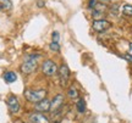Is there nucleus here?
<instances>
[{"instance_id": "nucleus-14", "label": "nucleus", "mask_w": 132, "mask_h": 123, "mask_svg": "<svg viewBox=\"0 0 132 123\" xmlns=\"http://www.w3.org/2000/svg\"><path fill=\"white\" fill-rule=\"evenodd\" d=\"M12 7L11 0H0V9L1 10H10Z\"/></svg>"}, {"instance_id": "nucleus-9", "label": "nucleus", "mask_w": 132, "mask_h": 123, "mask_svg": "<svg viewBox=\"0 0 132 123\" xmlns=\"http://www.w3.org/2000/svg\"><path fill=\"white\" fill-rule=\"evenodd\" d=\"M92 10H93V17L97 20H102L104 14L106 12V5L103 3H97Z\"/></svg>"}, {"instance_id": "nucleus-13", "label": "nucleus", "mask_w": 132, "mask_h": 123, "mask_svg": "<svg viewBox=\"0 0 132 123\" xmlns=\"http://www.w3.org/2000/svg\"><path fill=\"white\" fill-rule=\"evenodd\" d=\"M76 109L80 113H83L86 111V101L83 99H78L77 102H76Z\"/></svg>"}, {"instance_id": "nucleus-18", "label": "nucleus", "mask_w": 132, "mask_h": 123, "mask_svg": "<svg viewBox=\"0 0 132 123\" xmlns=\"http://www.w3.org/2000/svg\"><path fill=\"white\" fill-rule=\"evenodd\" d=\"M95 4H97V0H90L89 4H88V7H89V9H93L95 6Z\"/></svg>"}, {"instance_id": "nucleus-21", "label": "nucleus", "mask_w": 132, "mask_h": 123, "mask_svg": "<svg viewBox=\"0 0 132 123\" xmlns=\"http://www.w3.org/2000/svg\"><path fill=\"white\" fill-rule=\"evenodd\" d=\"M109 1H110V0H99V3H103V4H106Z\"/></svg>"}, {"instance_id": "nucleus-3", "label": "nucleus", "mask_w": 132, "mask_h": 123, "mask_svg": "<svg viewBox=\"0 0 132 123\" xmlns=\"http://www.w3.org/2000/svg\"><path fill=\"white\" fill-rule=\"evenodd\" d=\"M59 67L56 66V63L53 61V60H45L42 63V72L44 76H55V73L57 72Z\"/></svg>"}, {"instance_id": "nucleus-20", "label": "nucleus", "mask_w": 132, "mask_h": 123, "mask_svg": "<svg viewBox=\"0 0 132 123\" xmlns=\"http://www.w3.org/2000/svg\"><path fill=\"white\" fill-rule=\"evenodd\" d=\"M128 54H130V55H132V43H130V44H128Z\"/></svg>"}, {"instance_id": "nucleus-5", "label": "nucleus", "mask_w": 132, "mask_h": 123, "mask_svg": "<svg viewBox=\"0 0 132 123\" xmlns=\"http://www.w3.org/2000/svg\"><path fill=\"white\" fill-rule=\"evenodd\" d=\"M92 28L97 33H103L109 28H111V23L106 20H94L92 23Z\"/></svg>"}, {"instance_id": "nucleus-10", "label": "nucleus", "mask_w": 132, "mask_h": 123, "mask_svg": "<svg viewBox=\"0 0 132 123\" xmlns=\"http://www.w3.org/2000/svg\"><path fill=\"white\" fill-rule=\"evenodd\" d=\"M64 105V95L62 94H57L55 95V98L52 100V111L55 112V111H60Z\"/></svg>"}, {"instance_id": "nucleus-4", "label": "nucleus", "mask_w": 132, "mask_h": 123, "mask_svg": "<svg viewBox=\"0 0 132 123\" xmlns=\"http://www.w3.org/2000/svg\"><path fill=\"white\" fill-rule=\"evenodd\" d=\"M57 73H59V79H60V84H61L62 88H66V85H67V82L70 79V68L67 67V65L65 63H62L61 66L59 67V70H57Z\"/></svg>"}, {"instance_id": "nucleus-11", "label": "nucleus", "mask_w": 132, "mask_h": 123, "mask_svg": "<svg viewBox=\"0 0 132 123\" xmlns=\"http://www.w3.org/2000/svg\"><path fill=\"white\" fill-rule=\"evenodd\" d=\"M3 77H4V81L6 83H14V82L17 81V74L12 71H9V72H6V73H4Z\"/></svg>"}, {"instance_id": "nucleus-17", "label": "nucleus", "mask_w": 132, "mask_h": 123, "mask_svg": "<svg viewBox=\"0 0 132 123\" xmlns=\"http://www.w3.org/2000/svg\"><path fill=\"white\" fill-rule=\"evenodd\" d=\"M59 40H60V34H59V32H53V42L59 43Z\"/></svg>"}, {"instance_id": "nucleus-6", "label": "nucleus", "mask_w": 132, "mask_h": 123, "mask_svg": "<svg viewBox=\"0 0 132 123\" xmlns=\"http://www.w3.org/2000/svg\"><path fill=\"white\" fill-rule=\"evenodd\" d=\"M34 111H36V112H40V113L52 111V101L49 99H47V98L43 99L42 101L34 104Z\"/></svg>"}, {"instance_id": "nucleus-16", "label": "nucleus", "mask_w": 132, "mask_h": 123, "mask_svg": "<svg viewBox=\"0 0 132 123\" xmlns=\"http://www.w3.org/2000/svg\"><path fill=\"white\" fill-rule=\"evenodd\" d=\"M49 48H50V50H52V51H55V52L60 51V45H59V43H54V42H53L52 44L49 45Z\"/></svg>"}, {"instance_id": "nucleus-7", "label": "nucleus", "mask_w": 132, "mask_h": 123, "mask_svg": "<svg viewBox=\"0 0 132 123\" xmlns=\"http://www.w3.org/2000/svg\"><path fill=\"white\" fill-rule=\"evenodd\" d=\"M7 107H9L11 113H17L20 111L21 106H20V102H19V100H17L16 96L10 95L9 98H7Z\"/></svg>"}, {"instance_id": "nucleus-15", "label": "nucleus", "mask_w": 132, "mask_h": 123, "mask_svg": "<svg viewBox=\"0 0 132 123\" xmlns=\"http://www.w3.org/2000/svg\"><path fill=\"white\" fill-rule=\"evenodd\" d=\"M122 12L126 16H132V5H123L122 6Z\"/></svg>"}, {"instance_id": "nucleus-12", "label": "nucleus", "mask_w": 132, "mask_h": 123, "mask_svg": "<svg viewBox=\"0 0 132 123\" xmlns=\"http://www.w3.org/2000/svg\"><path fill=\"white\" fill-rule=\"evenodd\" d=\"M67 96L71 98V99H78V96H80V93H78V90L76 89V87H70L69 90H67Z\"/></svg>"}, {"instance_id": "nucleus-2", "label": "nucleus", "mask_w": 132, "mask_h": 123, "mask_svg": "<svg viewBox=\"0 0 132 123\" xmlns=\"http://www.w3.org/2000/svg\"><path fill=\"white\" fill-rule=\"evenodd\" d=\"M45 96H47V90L45 89H38V90L26 89L24 90V98L29 102L37 104L39 101H42L43 99H45Z\"/></svg>"}, {"instance_id": "nucleus-1", "label": "nucleus", "mask_w": 132, "mask_h": 123, "mask_svg": "<svg viewBox=\"0 0 132 123\" xmlns=\"http://www.w3.org/2000/svg\"><path fill=\"white\" fill-rule=\"evenodd\" d=\"M38 57H39V55H37V54H29L24 57V61L22 62V65L20 67V70L23 74H31L37 68Z\"/></svg>"}, {"instance_id": "nucleus-22", "label": "nucleus", "mask_w": 132, "mask_h": 123, "mask_svg": "<svg viewBox=\"0 0 132 123\" xmlns=\"http://www.w3.org/2000/svg\"><path fill=\"white\" fill-rule=\"evenodd\" d=\"M43 5H44V3H43L42 0H40V1H38V6H40V7H42Z\"/></svg>"}, {"instance_id": "nucleus-8", "label": "nucleus", "mask_w": 132, "mask_h": 123, "mask_svg": "<svg viewBox=\"0 0 132 123\" xmlns=\"http://www.w3.org/2000/svg\"><path fill=\"white\" fill-rule=\"evenodd\" d=\"M28 118L32 123H50V119L48 118L47 116H44L40 112H36V111L29 113Z\"/></svg>"}, {"instance_id": "nucleus-19", "label": "nucleus", "mask_w": 132, "mask_h": 123, "mask_svg": "<svg viewBox=\"0 0 132 123\" xmlns=\"http://www.w3.org/2000/svg\"><path fill=\"white\" fill-rule=\"evenodd\" d=\"M123 59H125V60H127V61H130V62H132V55H130V54L123 55Z\"/></svg>"}]
</instances>
